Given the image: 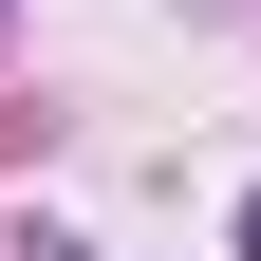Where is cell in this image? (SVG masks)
<instances>
[{
  "instance_id": "1",
  "label": "cell",
  "mask_w": 261,
  "mask_h": 261,
  "mask_svg": "<svg viewBox=\"0 0 261 261\" xmlns=\"http://www.w3.org/2000/svg\"><path fill=\"white\" fill-rule=\"evenodd\" d=\"M243 261H261V187H243Z\"/></svg>"
},
{
  "instance_id": "2",
  "label": "cell",
  "mask_w": 261,
  "mask_h": 261,
  "mask_svg": "<svg viewBox=\"0 0 261 261\" xmlns=\"http://www.w3.org/2000/svg\"><path fill=\"white\" fill-rule=\"evenodd\" d=\"M38 261H75V243H38Z\"/></svg>"
}]
</instances>
